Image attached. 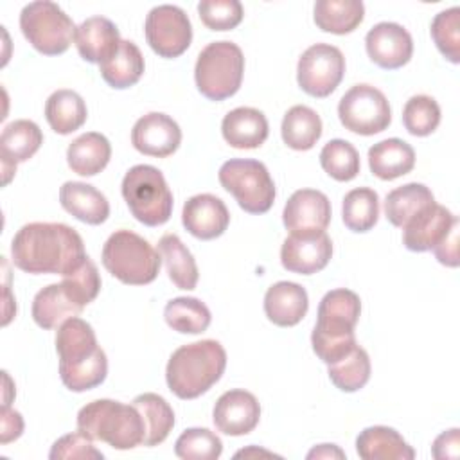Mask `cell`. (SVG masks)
<instances>
[{
  "instance_id": "obj_38",
  "label": "cell",
  "mask_w": 460,
  "mask_h": 460,
  "mask_svg": "<svg viewBox=\"0 0 460 460\" xmlns=\"http://www.w3.org/2000/svg\"><path fill=\"white\" fill-rule=\"evenodd\" d=\"M370 358L367 350L356 345L347 356L329 365L327 374L336 388L341 392H358L370 379Z\"/></svg>"
},
{
  "instance_id": "obj_42",
  "label": "cell",
  "mask_w": 460,
  "mask_h": 460,
  "mask_svg": "<svg viewBox=\"0 0 460 460\" xmlns=\"http://www.w3.org/2000/svg\"><path fill=\"white\" fill-rule=\"evenodd\" d=\"M174 453L183 460H216L223 453V442L207 428H189L176 438Z\"/></svg>"
},
{
  "instance_id": "obj_18",
  "label": "cell",
  "mask_w": 460,
  "mask_h": 460,
  "mask_svg": "<svg viewBox=\"0 0 460 460\" xmlns=\"http://www.w3.org/2000/svg\"><path fill=\"white\" fill-rule=\"evenodd\" d=\"M458 221L449 208L431 203L402 226V244L410 252L433 250Z\"/></svg>"
},
{
  "instance_id": "obj_52",
  "label": "cell",
  "mask_w": 460,
  "mask_h": 460,
  "mask_svg": "<svg viewBox=\"0 0 460 460\" xmlns=\"http://www.w3.org/2000/svg\"><path fill=\"white\" fill-rule=\"evenodd\" d=\"M241 456H244V458H250V456H277V455H273V453H270V451H262V449H257L255 446H252V447H248V449H243V451L235 453V458H241Z\"/></svg>"
},
{
  "instance_id": "obj_43",
  "label": "cell",
  "mask_w": 460,
  "mask_h": 460,
  "mask_svg": "<svg viewBox=\"0 0 460 460\" xmlns=\"http://www.w3.org/2000/svg\"><path fill=\"white\" fill-rule=\"evenodd\" d=\"M361 314L359 296L345 288L332 289L323 295L318 305V320L347 323L356 327Z\"/></svg>"
},
{
  "instance_id": "obj_11",
  "label": "cell",
  "mask_w": 460,
  "mask_h": 460,
  "mask_svg": "<svg viewBox=\"0 0 460 460\" xmlns=\"http://www.w3.org/2000/svg\"><path fill=\"white\" fill-rule=\"evenodd\" d=\"M146 40L160 58L181 56L192 41V25L185 11L178 5H156L146 16Z\"/></svg>"
},
{
  "instance_id": "obj_5",
  "label": "cell",
  "mask_w": 460,
  "mask_h": 460,
  "mask_svg": "<svg viewBox=\"0 0 460 460\" xmlns=\"http://www.w3.org/2000/svg\"><path fill=\"white\" fill-rule=\"evenodd\" d=\"M122 198L131 216L146 226H160L172 214V192L153 165H133L122 178Z\"/></svg>"
},
{
  "instance_id": "obj_15",
  "label": "cell",
  "mask_w": 460,
  "mask_h": 460,
  "mask_svg": "<svg viewBox=\"0 0 460 460\" xmlns=\"http://www.w3.org/2000/svg\"><path fill=\"white\" fill-rule=\"evenodd\" d=\"M133 147L147 156L165 158L181 144V129L178 122L160 111L140 117L131 129Z\"/></svg>"
},
{
  "instance_id": "obj_20",
  "label": "cell",
  "mask_w": 460,
  "mask_h": 460,
  "mask_svg": "<svg viewBox=\"0 0 460 460\" xmlns=\"http://www.w3.org/2000/svg\"><path fill=\"white\" fill-rule=\"evenodd\" d=\"M75 47L88 63H104L120 45L117 25L104 16H90L75 29Z\"/></svg>"
},
{
  "instance_id": "obj_4",
  "label": "cell",
  "mask_w": 460,
  "mask_h": 460,
  "mask_svg": "<svg viewBox=\"0 0 460 460\" xmlns=\"http://www.w3.org/2000/svg\"><path fill=\"white\" fill-rule=\"evenodd\" d=\"M102 264L122 284L144 286L158 277L162 255L138 234L117 230L102 246Z\"/></svg>"
},
{
  "instance_id": "obj_37",
  "label": "cell",
  "mask_w": 460,
  "mask_h": 460,
  "mask_svg": "<svg viewBox=\"0 0 460 460\" xmlns=\"http://www.w3.org/2000/svg\"><path fill=\"white\" fill-rule=\"evenodd\" d=\"M341 217L349 230L363 234L374 228L379 219V196L370 187H358L345 194Z\"/></svg>"
},
{
  "instance_id": "obj_36",
  "label": "cell",
  "mask_w": 460,
  "mask_h": 460,
  "mask_svg": "<svg viewBox=\"0 0 460 460\" xmlns=\"http://www.w3.org/2000/svg\"><path fill=\"white\" fill-rule=\"evenodd\" d=\"M164 318L167 325L180 334H199L210 325L208 307L194 296H176L165 304Z\"/></svg>"
},
{
  "instance_id": "obj_45",
  "label": "cell",
  "mask_w": 460,
  "mask_h": 460,
  "mask_svg": "<svg viewBox=\"0 0 460 460\" xmlns=\"http://www.w3.org/2000/svg\"><path fill=\"white\" fill-rule=\"evenodd\" d=\"M431 38L437 49L451 63L460 61V9L449 7L435 14L431 22Z\"/></svg>"
},
{
  "instance_id": "obj_49",
  "label": "cell",
  "mask_w": 460,
  "mask_h": 460,
  "mask_svg": "<svg viewBox=\"0 0 460 460\" xmlns=\"http://www.w3.org/2000/svg\"><path fill=\"white\" fill-rule=\"evenodd\" d=\"M431 453L435 458L444 460V458H458L460 456V433L458 428H451L444 433H440L433 446Z\"/></svg>"
},
{
  "instance_id": "obj_17",
  "label": "cell",
  "mask_w": 460,
  "mask_h": 460,
  "mask_svg": "<svg viewBox=\"0 0 460 460\" xmlns=\"http://www.w3.org/2000/svg\"><path fill=\"white\" fill-rule=\"evenodd\" d=\"M181 223L196 239L210 241L225 234L230 223V212L217 196L207 192L196 194L185 201Z\"/></svg>"
},
{
  "instance_id": "obj_51",
  "label": "cell",
  "mask_w": 460,
  "mask_h": 460,
  "mask_svg": "<svg viewBox=\"0 0 460 460\" xmlns=\"http://www.w3.org/2000/svg\"><path fill=\"white\" fill-rule=\"evenodd\" d=\"M307 458H345V453L334 444H320L307 453Z\"/></svg>"
},
{
  "instance_id": "obj_48",
  "label": "cell",
  "mask_w": 460,
  "mask_h": 460,
  "mask_svg": "<svg viewBox=\"0 0 460 460\" xmlns=\"http://www.w3.org/2000/svg\"><path fill=\"white\" fill-rule=\"evenodd\" d=\"M437 261L444 266H458V221L451 226L447 235L433 248Z\"/></svg>"
},
{
  "instance_id": "obj_47",
  "label": "cell",
  "mask_w": 460,
  "mask_h": 460,
  "mask_svg": "<svg viewBox=\"0 0 460 460\" xmlns=\"http://www.w3.org/2000/svg\"><path fill=\"white\" fill-rule=\"evenodd\" d=\"M52 460H102L104 455L95 449L93 440L81 431L63 435L58 438L49 453Z\"/></svg>"
},
{
  "instance_id": "obj_39",
  "label": "cell",
  "mask_w": 460,
  "mask_h": 460,
  "mask_svg": "<svg viewBox=\"0 0 460 460\" xmlns=\"http://www.w3.org/2000/svg\"><path fill=\"white\" fill-rule=\"evenodd\" d=\"M322 169L336 181H350L359 172V153L356 147L341 138L329 140L320 151Z\"/></svg>"
},
{
  "instance_id": "obj_50",
  "label": "cell",
  "mask_w": 460,
  "mask_h": 460,
  "mask_svg": "<svg viewBox=\"0 0 460 460\" xmlns=\"http://www.w3.org/2000/svg\"><path fill=\"white\" fill-rule=\"evenodd\" d=\"M23 431V419L22 415L9 408L7 404L2 406V437L0 442L2 444H9L11 440H16Z\"/></svg>"
},
{
  "instance_id": "obj_25",
  "label": "cell",
  "mask_w": 460,
  "mask_h": 460,
  "mask_svg": "<svg viewBox=\"0 0 460 460\" xmlns=\"http://www.w3.org/2000/svg\"><path fill=\"white\" fill-rule=\"evenodd\" d=\"M356 451L363 460H411L413 447L399 431L388 426H368L356 438Z\"/></svg>"
},
{
  "instance_id": "obj_3",
  "label": "cell",
  "mask_w": 460,
  "mask_h": 460,
  "mask_svg": "<svg viewBox=\"0 0 460 460\" xmlns=\"http://www.w3.org/2000/svg\"><path fill=\"white\" fill-rule=\"evenodd\" d=\"M77 431L113 449H133L144 444V420L133 404L97 399L77 413Z\"/></svg>"
},
{
  "instance_id": "obj_16",
  "label": "cell",
  "mask_w": 460,
  "mask_h": 460,
  "mask_svg": "<svg viewBox=\"0 0 460 460\" xmlns=\"http://www.w3.org/2000/svg\"><path fill=\"white\" fill-rule=\"evenodd\" d=\"M284 226L291 232H325L331 223V201L316 189L295 190L284 205Z\"/></svg>"
},
{
  "instance_id": "obj_34",
  "label": "cell",
  "mask_w": 460,
  "mask_h": 460,
  "mask_svg": "<svg viewBox=\"0 0 460 460\" xmlns=\"http://www.w3.org/2000/svg\"><path fill=\"white\" fill-rule=\"evenodd\" d=\"M431 203H435L433 192L424 183L411 181L386 194L385 214L394 226L402 228L413 216H417Z\"/></svg>"
},
{
  "instance_id": "obj_28",
  "label": "cell",
  "mask_w": 460,
  "mask_h": 460,
  "mask_svg": "<svg viewBox=\"0 0 460 460\" xmlns=\"http://www.w3.org/2000/svg\"><path fill=\"white\" fill-rule=\"evenodd\" d=\"M84 307L75 304L63 284H49L40 289L32 300V320L41 329H56L65 320L77 316Z\"/></svg>"
},
{
  "instance_id": "obj_27",
  "label": "cell",
  "mask_w": 460,
  "mask_h": 460,
  "mask_svg": "<svg viewBox=\"0 0 460 460\" xmlns=\"http://www.w3.org/2000/svg\"><path fill=\"white\" fill-rule=\"evenodd\" d=\"M111 158L110 140L97 133L88 131L74 138L66 149L68 167L79 176H95Z\"/></svg>"
},
{
  "instance_id": "obj_9",
  "label": "cell",
  "mask_w": 460,
  "mask_h": 460,
  "mask_svg": "<svg viewBox=\"0 0 460 460\" xmlns=\"http://www.w3.org/2000/svg\"><path fill=\"white\" fill-rule=\"evenodd\" d=\"M338 117L345 129L368 137L390 126L392 108L381 90L361 83L343 93L338 104Z\"/></svg>"
},
{
  "instance_id": "obj_23",
  "label": "cell",
  "mask_w": 460,
  "mask_h": 460,
  "mask_svg": "<svg viewBox=\"0 0 460 460\" xmlns=\"http://www.w3.org/2000/svg\"><path fill=\"white\" fill-rule=\"evenodd\" d=\"M61 207L86 225H101L110 216L106 196L90 183L65 181L59 189Z\"/></svg>"
},
{
  "instance_id": "obj_32",
  "label": "cell",
  "mask_w": 460,
  "mask_h": 460,
  "mask_svg": "<svg viewBox=\"0 0 460 460\" xmlns=\"http://www.w3.org/2000/svg\"><path fill=\"white\" fill-rule=\"evenodd\" d=\"M280 133L288 147L295 151H307L322 137V119L309 106H291L282 119Z\"/></svg>"
},
{
  "instance_id": "obj_2",
  "label": "cell",
  "mask_w": 460,
  "mask_h": 460,
  "mask_svg": "<svg viewBox=\"0 0 460 460\" xmlns=\"http://www.w3.org/2000/svg\"><path fill=\"white\" fill-rule=\"evenodd\" d=\"M226 368V352L216 340H199L178 347L165 367L169 390L180 399H196L208 392Z\"/></svg>"
},
{
  "instance_id": "obj_10",
  "label": "cell",
  "mask_w": 460,
  "mask_h": 460,
  "mask_svg": "<svg viewBox=\"0 0 460 460\" xmlns=\"http://www.w3.org/2000/svg\"><path fill=\"white\" fill-rule=\"evenodd\" d=\"M345 58L341 50L329 43H314L305 49L296 65L298 86L311 97L323 99L341 83Z\"/></svg>"
},
{
  "instance_id": "obj_30",
  "label": "cell",
  "mask_w": 460,
  "mask_h": 460,
  "mask_svg": "<svg viewBox=\"0 0 460 460\" xmlns=\"http://www.w3.org/2000/svg\"><path fill=\"white\" fill-rule=\"evenodd\" d=\"M88 117L83 97L74 90H56L45 102V119L58 135H70L79 129Z\"/></svg>"
},
{
  "instance_id": "obj_19",
  "label": "cell",
  "mask_w": 460,
  "mask_h": 460,
  "mask_svg": "<svg viewBox=\"0 0 460 460\" xmlns=\"http://www.w3.org/2000/svg\"><path fill=\"white\" fill-rule=\"evenodd\" d=\"M43 144V133L40 126L27 119H18L7 124L0 135V156L2 169L5 172L4 183H9V174L16 172V164L27 162Z\"/></svg>"
},
{
  "instance_id": "obj_7",
  "label": "cell",
  "mask_w": 460,
  "mask_h": 460,
  "mask_svg": "<svg viewBox=\"0 0 460 460\" xmlns=\"http://www.w3.org/2000/svg\"><path fill=\"white\" fill-rule=\"evenodd\" d=\"M217 178L221 187L248 214H264L275 201V183L259 160L232 158L219 167Z\"/></svg>"
},
{
  "instance_id": "obj_35",
  "label": "cell",
  "mask_w": 460,
  "mask_h": 460,
  "mask_svg": "<svg viewBox=\"0 0 460 460\" xmlns=\"http://www.w3.org/2000/svg\"><path fill=\"white\" fill-rule=\"evenodd\" d=\"M313 13L318 29L341 36L363 22L365 5L359 0H318Z\"/></svg>"
},
{
  "instance_id": "obj_24",
  "label": "cell",
  "mask_w": 460,
  "mask_h": 460,
  "mask_svg": "<svg viewBox=\"0 0 460 460\" xmlns=\"http://www.w3.org/2000/svg\"><path fill=\"white\" fill-rule=\"evenodd\" d=\"M99 350L95 332L88 322L79 316L65 320L56 332V352L59 356V367L77 365L86 361Z\"/></svg>"
},
{
  "instance_id": "obj_12",
  "label": "cell",
  "mask_w": 460,
  "mask_h": 460,
  "mask_svg": "<svg viewBox=\"0 0 460 460\" xmlns=\"http://www.w3.org/2000/svg\"><path fill=\"white\" fill-rule=\"evenodd\" d=\"M332 257V241L325 232H291L280 248L282 266L298 275L322 271Z\"/></svg>"
},
{
  "instance_id": "obj_8",
  "label": "cell",
  "mask_w": 460,
  "mask_h": 460,
  "mask_svg": "<svg viewBox=\"0 0 460 460\" xmlns=\"http://www.w3.org/2000/svg\"><path fill=\"white\" fill-rule=\"evenodd\" d=\"M20 29L25 40L38 52L45 56H58L68 50L77 27L58 4L36 0L22 9Z\"/></svg>"
},
{
  "instance_id": "obj_41",
  "label": "cell",
  "mask_w": 460,
  "mask_h": 460,
  "mask_svg": "<svg viewBox=\"0 0 460 460\" xmlns=\"http://www.w3.org/2000/svg\"><path fill=\"white\" fill-rule=\"evenodd\" d=\"M402 124L413 137H428L440 124V106L429 95H413L402 108Z\"/></svg>"
},
{
  "instance_id": "obj_46",
  "label": "cell",
  "mask_w": 460,
  "mask_h": 460,
  "mask_svg": "<svg viewBox=\"0 0 460 460\" xmlns=\"http://www.w3.org/2000/svg\"><path fill=\"white\" fill-rule=\"evenodd\" d=\"M198 13L205 27L210 31L235 29L244 16V9L239 0H201Z\"/></svg>"
},
{
  "instance_id": "obj_26",
  "label": "cell",
  "mask_w": 460,
  "mask_h": 460,
  "mask_svg": "<svg viewBox=\"0 0 460 460\" xmlns=\"http://www.w3.org/2000/svg\"><path fill=\"white\" fill-rule=\"evenodd\" d=\"M368 167L379 180H395L415 167V151L401 138L381 140L368 149Z\"/></svg>"
},
{
  "instance_id": "obj_21",
  "label": "cell",
  "mask_w": 460,
  "mask_h": 460,
  "mask_svg": "<svg viewBox=\"0 0 460 460\" xmlns=\"http://www.w3.org/2000/svg\"><path fill=\"white\" fill-rule=\"evenodd\" d=\"M307 307V291L296 282H275L264 295V313L268 320L279 327H293L300 323Z\"/></svg>"
},
{
  "instance_id": "obj_44",
  "label": "cell",
  "mask_w": 460,
  "mask_h": 460,
  "mask_svg": "<svg viewBox=\"0 0 460 460\" xmlns=\"http://www.w3.org/2000/svg\"><path fill=\"white\" fill-rule=\"evenodd\" d=\"M61 284L75 304L86 307L101 291V275L95 262L86 255L77 268L63 275Z\"/></svg>"
},
{
  "instance_id": "obj_33",
  "label": "cell",
  "mask_w": 460,
  "mask_h": 460,
  "mask_svg": "<svg viewBox=\"0 0 460 460\" xmlns=\"http://www.w3.org/2000/svg\"><path fill=\"white\" fill-rule=\"evenodd\" d=\"M158 252L162 255V261L165 262L167 275L172 280V284L185 291L194 289L199 273L192 253L181 243V239L176 234L162 235L158 241Z\"/></svg>"
},
{
  "instance_id": "obj_6",
  "label": "cell",
  "mask_w": 460,
  "mask_h": 460,
  "mask_svg": "<svg viewBox=\"0 0 460 460\" xmlns=\"http://www.w3.org/2000/svg\"><path fill=\"white\" fill-rule=\"evenodd\" d=\"M243 74L244 56L232 41H212L198 54L194 66L196 86L210 101H225L237 93Z\"/></svg>"
},
{
  "instance_id": "obj_29",
  "label": "cell",
  "mask_w": 460,
  "mask_h": 460,
  "mask_svg": "<svg viewBox=\"0 0 460 460\" xmlns=\"http://www.w3.org/2000/svg\"><path fill=\"white\" fill-rule=\"evenodd\" d=\"M144 66L146 65L140 49L133 41L122 40L115 54L99 65V72L111 88L124 90L140 81Z\"/></svg>"
},
{
  "instance_id": "obj_31",
  "label": "cell",
  "mask_w": 460,
  "mask_h": 460,
  "mask_svg": "<svg viewBox=\"0 0 460 460\" xmlns=\"http://www.w3.org/2000/svg\"><path fill=\"white\" fill-rule=\"evenodd\" d=\"M144 420V446L162 444L174 428V411L169 402L158 394H140L133 399Z\"/></svg>"
},
{
  "instance_id": "obj_40",
  "label": "cell",
  "mask_w": 460,
  "mask_h": 460,
  "mask_svg": "<svg viewBox=\"0 0 460 460\" xmlns=\"http://www.w3.org/2000/svg\"><path fill=\"white\" fill-rule=\"evenodd\" d=\"M106 374H108V358L101 347L86 361H81L70 367H59L61 381L70 392L92 390L106 379Z\"/></svg>"
},
{
  "instance_id": "obj_13",
  "label": "cell",
  "mask_w": 460,
  "mask_h": 460,
  "mask_svg": "<svg viewBox=\"0 0 460 460\" xmlns=\"http://www.w3.org/2000/svg\"><path fill=\"white\" fill-rule=\"evenodd\" d=\"M365 49L377 66L397 70L404 66L413 54L411 34L395 22L376 23L365 36Z\"/></svg>"
},
{
  "instance_id": "obj_1",
  "label": "cell",
  "mask_w": 460,
  "mask_h": 460,
  "mask_svg": "<svg viewBox=\"0 0 460 460\" xmlns=\"http://www.w3.org/2000/svg\"><path fill=\"white\" fill-rule=\"evenodd\" d=\"M13 264L32 275H66L77 268L84 257L81 235L65 223H29L23 225L11 241Z\"/></svg>"
},
{
  "instance_id": "obj_22",
  "label": "cell",
  "mask_w": 460,
  "mask_h": 460,
  "mask_svg": "<svg viewBox=\"0 0 460 460\" xmlns=\"http://www.w3.org/2000/svg\"><path fill=\"white\" fill-rule=\"evenodd\" d=\"M221 133L226 144L235 149H255L266 142L270 126L261 110L239 106L223 117Z\"/></svg>"
},
{
  "instance_id": "obj_14",
  "label": "cell",
  "mask_w": 460,
  "mask_h": 460,
  "mask_svg": "<svg viewBox=\"0 0 460 460\" xmlns=\"http://www.w3.org/2000/svg\"><path fill=\"white\" fill-rule=\"evenodd\" d=\"M261 419V404L252 392L228 390L214 404L212 420L217 431L241 437L252 433Z\"/></svg>"
}]
</instances>
